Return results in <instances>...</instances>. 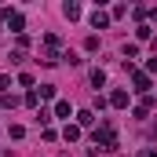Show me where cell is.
I'll list each match as a JSON object with an SVG mask.
<instances>
[{"instance_id": "cell-4", "label": "cell", "mask_w": 157, "mask_h": 157, "mask_svg": "<svg viewBox=\"0 0 157 157\" xmlns=\"http://www.w3.org/2000/svg\"><path fill=\"white\" fill-rule=\"evenodd\" d=\"M110 102H113V106H128V91H113V95H110Z\"/></svg>"}, {"instance_id": "cell-1", "label": "cell", "mask_w": 157, "mask_h": 157, "mask_svg": "<svg viewBox=\"0 0 157 157\" xmlns=\"http://www.w3.org/2000/svg\"><path fill=\"white\" fill-rule=\"evenodd\" d=\"M95 146H102V150H117V139H113V128H110V124H102V128L95 132Z\"/></svg>"}, {"instance_id": "cell-8", "label": "cell", "mask_w": 157, "mask_h": 157, "mask_svg": "<svg viewBox=\"0 0 157 157\" xmlns=\"http://www.w3.org/2000/svg\"><path fill=\"white\" fill-rule=\"evenodd\" d=\"M146 70H150V73H157V55L150 59V62H146Z\"/></svg>"}, {"instance_id": "cell-2", "label": "cell", "mask_w": 157, "mask_h": 157, "mask_svg": "<svg viewBox=\"0 0 157 157\" xmlns=\"http://www.w3.org/2000/svg\"><path fill=\"white\" fill-rule=\"evenodd\" d=\"M132 73H135V91H146L150 88V77L146 73H139V70H132Z\"/></svg>"}, {"instance_id": "cell-7", "label": "cell", "mask_w": 157, "mask_h": 157, "mask_svg": "<svg viewBox=\"0 0 157 157\" xmlns=\"http://www.w3.org/2000/svg\"><path fill=\"white\" fill-rule=\"evenodd\" d=\"M91 84H95V88H99V84H106V73H102V70H95V73H91Z\"/></svg>"}, {"instance_id": "cell-9", "label": "cell", "mask_w": 157, "mask_h": 157, "mask_svg": "<svg viewBox=\"0 0 157 157\" xmlns=\"http://www.w3.org/2000/svg\"><path fill=\"white\" fill-rule=\"evenodd\" d=\"M7 84H11V80H7V77H0V95H4V88H7Z\"/></svg>"}, {"instance_id": "cell-5", "label": "cell", "mask_w": 157, "mask_h": 157, "mask_svg": "<svg viewBox=\"0 0 157 157\" xmlns=\"http://www.w3.org/2000/svg\"><path fill=\"white\" fill-rule=\"evenodd\" d=\"M77 121H80V128H88V124L95 121V113H91V110H80V113H77Z\"/></svg>"}, {"instance_id": "cell-3", "label": "cell", "mask_w": 157, "mask_h": 157, "mask_svg": "<svg viewBox=\"0 0 157 157\" xmlns=\"http://www.w3.org/2000/svg\"><path fill=\"white\" fill-rule=\"evenodd\" d=\"M106 22H110V15H102V11L91 15V26H95V29H106Z\"/></svg>"}, {"instance_id": "cell-10", "label": "cell", "mask_w": 157, "mask_h": 157, "mask_svg": "<svg viewBox=\"0 0 157 157\" xmlns=\"http://www.w3.org/2000/svg\"><path fill=\"white\" fill-rule=\"evenodd\" d=\"M143 157H157V154H154V150H146V154H143Z\"/></svg>"}, {"instance_id": "cell-6", "label": "cell", "mask_w": 157, "mask_h": 157, "mask_svg": "<svg viewBox=\"0 0 157 157\" xmlns=\"http://www.w3.org/2000/svg\"><path fill=\"white\" fill-rule=\"evenodd\" d=\"M62 135L73 143V139H80V128H77V124H66V132H62Z\"/></svg>"}]
</instances>
